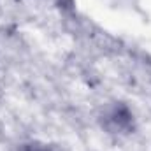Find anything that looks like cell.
<instances>
[{
  "label": "cell",
  "mask_w": 151,
  "mask_h": 151,
  "mask_svg": "<svg viewBox=\"0 0 151 151\" xmlns=\"http://www.w3.org/2000/svg\"><path fill=\"white\" fill-rule=\"evenodd\" d=\"M18 151H53V150L47 148L46 144H40V142H28V144H23Z\"/></svg>",
  "instance_id": "cell-1"
}]
</instances>
